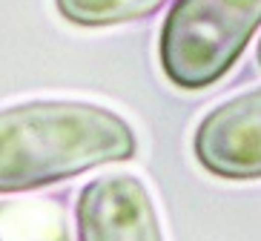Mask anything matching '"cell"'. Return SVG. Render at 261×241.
I'll list each match as a JSON object with an SVG mask.
<instances>
[{
	"mask_svg": "<svg viewBox=\"0 0 261 241\" xmlns=\"http://www.w3.org/2000/svg\"><path fill=\"white\" fill-rule=\"evenodd\" d=\"M135 155V132L112 109L29 101L0 109V193H23Z\"/></svg>",
	"mask_w": 261,
	"mask_h": 241,
	"instance_id": "obj_1",
	"label": "cell"
},
{
	"mask_svg": "<svg viewBox=\"0 0 261 241\" xmlns=\"http://www.w3.org/2000/svg\"><path fill=\"white\" fill-rule=\"evenodd\" d=\"M261 26V0H175L161 26L164 75L178 89L221 81Z\"/></svg>",
	"mask_w": 261,
	"mask_h": 241,
	"instance_id": "obj_2",
	"label": "cell"
},
{
	"mask_svg": "<svg viewBox=\"0 0 261 241\" xmlns=\"http://www.w3.org/2000/svg\"><path fill=\"white\" fill-rule=\"evenodd\" d=\"M192 149L201 167L218 178H261V89L236 95L207 112Z\"/></svg>",
	"mask_w": 261,
	"mask_h": 241,
	"instance_id": "obj_3",
	"label": "cell"
},
{
	"mask_svg": "<svg viewBox=\"0 0 261 241\" xmlns=\"http://www.w3.org/2000/svg\"><path fill=\"white\" fill-rule=\"evenodd\" d=\"M77 241H164L152 195L135 175H103L77 195Z\"/></svg>",
	"mask_w": 261,
	"mask_h": 241,
	"instance_id": "obj_4",
	"label": "cell"
},
{
	"mask_svg": "<svg viewBox=\"0 0 261 241\" xmlns=\"http://www.w3.org/2000/svg\"><path fill=\"white\" fill-rule=\"evenodd\" d=\"M0 241H72L61 201L55 198L0 201Z\"/></svg>",
	"mask_w": 261,
	"mask_h": 241,
	"instance_id": "obj_5",
	"label": "cell"
},
{
	"mask_svg": "<svg viewBox=\"0 0 261 241\" xmlns=\"http://www.w3.org/2000/svg\"><path fill=\"white\" fill-rule=\"evenodd\" d=\"M164 0H55L63 20L75 26H115L152 15Z\"/></svg>",
	"mask_w": 261,
	"mask_h": 241,
	"instance_id": "obj_6",
	"label": "cell"
},
{
	"mask_svg": "<svg viewBox=\"0 0 261 241\" xmlns=\"http://www.w3.org/2000/svg\"><path fill=\"white\" fill-rule=\"evenodd\" d=\"M255 58H258V66H261V43H258V52H255Z\"/></svg>",
	"mask_w": 261,
	"mask_h": 241,
	"instance_id": "obj_7",
	"label": "cell"
}]
</instances>
